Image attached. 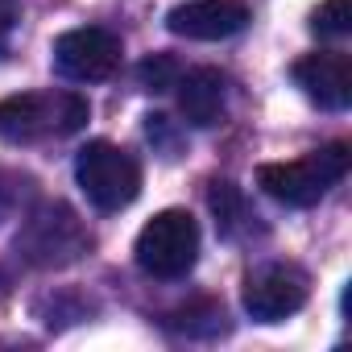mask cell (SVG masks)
Here are the masks:
<instances>
[{
    "instance_id": "6da1fadb",
    "label": "cell",
    "mask_w": 352,
    "mask_h": 352,
    "mask_svg": "<svg viewBox=\"0 0 352 352\" xmlns=\"http://www.w3.org/2000/svg\"><path fill=\"white\" fill-rule=\"evenodd\" d=\"M91 108L79 91H25L0 100V137L13 145H34L46 137H71L87 124Z\"/></svg>"
},
{
    "instance_id": "7a4b0ae2",
    "label": "cell",
    "mask_w": 352,
    "mask_h": 352,
    "mask_svg": "<svg viewBox=\"0 0 352 352\" xmlns=\"http://www.w3.org/2000/svg\"><path fill=\"white\" fill-rule=\"evenodd\" d=\"M348 162H352L348 145L331 141V145H323L307 157H294V162H265L257 170V187L286 208H311L348 174Z\"/></svg>"
},
{
    "instance_id": "3957f363",
    "label": "cell",
    "mask_w": 352,
    "mask_h": 352,
    "mask_svg": "<svg viewBox=\"0 0 352 352\" xmlns=\"http://www.w3.org/2000/svg\"><path fill=\"white\" fill-rule=\"evenodd\" d=\"M137 265L149 278H183L191 274L195 257H199V224L191 212L183 208H166L157 212L141 232H137Z\"/></svg>"
},
{
    "instance_id": "277c9868",
    "label": "cell",
    "mask_w": 352,
    "mask_h": 352,
    "mask_svg": "<svg viewBox=\"0 0 352 352\" xmlns=\"http://www.w3.org/2000/svg\"><path fill=\"white\" fill-rule=\"evenodd\" d=\"M75 179L100 212H120L141 195V166L112 141H87L75 157Z\"/></svg>"
},
{
    "instance_id": "5b68a950",
    "label": "cell",
    "mask_w": 352,
    "mask_h": 352,
    "mask_svg": "<svg viewBox=\"0 0 352 352\" xmlns=\"http://www.w3.org/2000/svg\"><path fill=\"white\" fill-rule=\"evenodd\" d=\"M87 245H91V236L67 204H46V208L30 212L17 232V253L38 270L71 265L87 253Z\"/></svg>"
},
{
    "instance_id": "8992f818",
    "label": "cell",
    "mask_w": 352,
    "mask_h": 352,
    "mask_svg": "<svg viewBox=\"0 0 352 352\" xmlns=\"http://www.w3.org/2000/svg\"><path fill=\"white\" fill-rule=\"evenodd\" d=\"M120 38L112 30L100 25H83V30H67L54 42V67L63 79L71 83H100L112 79L120 67Z\"/></svg>"
},
{
    "instance_id": "52a82bcc",
    "label": "cell",
    "mask_w": 352,
    "mask_h": 352,
    "mask_svg": "<svg viewBox=\"0 0 352 352\" xmlns=\"http://www.w3.org/2000/svg\"><path fill=\"white\" fill-rule=\"evenodd\" d=\"M311 294V282L298 265L290 261H274V265H261L257 274H249L245 282V311L257 319V323H282L286 315L302 311Z\"/></svg>"
},
{
    "instance_id": "ba28073f",
    "label": "cell",
    "mask_w": 352,
    "mask_h": 352,
    "mask_svg": "<svg viewBox=\"0 0 352 352\" xmlns=\"http://www.w3.org/2000/svg\"><path fill=\"white\" fill-rule=\"evenodd\" d=\"M245 25H249L245 0H187V5H174L166 13V30L191 42H220L241 34Z\"/></svg>"
},
{
    "instance_id": "9c48e42d",
    "label": "cell",
    "mask_w": 352,
    "mask_h": 352,
    "mask_svg": "<svg viewBox=\"0 0 352 352\" xmlns=\"http://www.w3.org/2000/svg\"><path fill=\"white\" fill-rule=\"evenodd\" d=\"M294 83L331 112H344L352 104V58L340 50H319V54H302L294 63Z\"/></svg>"
},
{
    "instance_id": "30bf717a",
    "label": "cell",
    "mask_w": 352,
    "mask_h": 352,
    "mask_svg": "<svg viewBox=\"0 0 352 352\" xmlns=\"http://www.w3.org/2000/svg\"><path fill=\"white\" fill-rule=\"evenodd\" d=\"M179 108H183V116L195 124V129H212V124H220L224 120V96H228V87H224V75L220 71H212V67H195V71H187V75H179Z\"/></svg>"
},
{
    "instance_id": "8fae6325",
    "label": "cell",
    "mask_w": 352,
    "mask_h": 352,
    "mask_svg": "<svg viewBox=\"0 0 352 352\" xmlns=\"http://www.w3.org/2000/svg\"><path fill=\"white\" fill-rule=\"evenodd\" d=\"M311 30L319 38H344L352 30V9L348 0H323V5L311 13Z\"/></svg>"
},
{
    "instance_id": "7c38bea8",
    "label": "cell",
    "mask_w": 352,
    "mask_h": 352,
    "mask_svg": "<svg viewBox=\"0 0 352 352\" xmlns=\"http://www.w3.org/2000/svg\"><path fill=\"white\" fill-rule=\"evenodd\" d=\"M30 199H34V179L13 174V170H0V220L17 216Z\"/></svg>"
},
{
    "instance_id": "4fadbf2b",
    "label": "cell",
    "mask_w": 352,
    "mask_h": 352,
    "mask_svg": "<svg viewBox=\"0 0 352 352\" xmlns=\"http://www.w3.org/2000/svg\"><path fill=\"white\" fill-rule=\"evenodd\" d=\"M179 75H183V67L174 63L170 54H153V58H145V63L137 67V79H141L149 91H170L174 83H179Z\"/></svg>"
},
{
    "instance_id": "5bb4252c",
    "label": "cell",
    "mask_w": 352,
    "mask_h": 352,
    "mask_svg": "<svg viewBox=\"0 0 352 352\" xmlns=\"http://www.w3.org/2000/svg\"><path fill=\"white\" fill-rule=\"evenodd\" d=\"M212 212L220 216V224L232 232L241 220H249V212H245V204H241V195H236V187L232 183H212Z\"/></svg>"
},
{
    "instance_id": "9a60e30c",
    "label": "cell",
    "mask_w": 352,
    "mask_h": 352,
    "mask_svg": "<svg viewBox=\"0 0 352 352\" xmlns=\"http://www.w3.org/2000/svg\"><path fill=\"white\" fill-rule=\"evenodd\" d=\"M13 21H17V0H0V50H5V42H9Z\"/></svg>"
},
{
    "instance_id": "2e32d148",
    "label": "cell",
    "mask_w": 352,
    "mask_h": 352,
    "mask_svg": "<svg viewBox=\"0 0 352 352\" xmlns=\"http://www.w3.org/2000/svg\"><path fill=\"white\" fill-rule=\"evenodd\" d=\"M5 290H9V274L0 270V298H5Z\"/></svg>"
}]
</instances>
